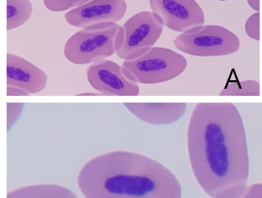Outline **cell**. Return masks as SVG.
Listing matches in <instances>:
<instances>
[{"mask_svg": "<svg viewBox=\"0 0 262 198\" xmlns=\"http://www.w3.org/2000/svg\"><path fill=\"white\" fill-rule=\"evenodd\" d=\"M185 57L168 48L152 47L141 54L124 60L123 68L132 80L154 85L171 81L187 68Z\"/></svg>", "mask_w": 262, "mask_h": 198, "instance_id": "obj_4", "label": "cell"}, {"mask_svg": "<svg viewBox=\"0 0 262 198\" xmlns=\"http://www.w3.org/2000/svg\"><path fill=\"white\" fill-rule=\"evenodd\" d=\"M151 10L164 26L185 33L205 22V15L195 0H149Z\"/></svg>", "mask_w": 262, "mask_h": 198, "instance_id": "obj_8", "label": "cell"}, {"mask_svg": "<svg viewBox=\"0 0 262 198\" xmlns=\"http://www.w3.org/2000/svg\"><path fill=\"white\" fill-rule=\"evenodd\" d=\"M122 26L104 23L81 29L64 47V55L77 65L93 64L117 54L122 39Z\"/></svg>", "mask_w": 262, "mask_h": 198, "instance_id": "obj_3", "label": "cell"}, {"mask_svg": "<svg viewBox=\"0 0 262 198\" xmlns=\"http://www.w3.org/2000/svg\"><path fill=\"white\" fill-rule=\"evenodd\" d=\"M163 28L162 22L152 12L137 13L122 26V39L117 55L125 60L148 50L161 37Z\"/></svg>", "mask_w": 262, "mask_h": 198, "instance_id": "obj_6", "label": "cell"}, {"mask_svg": "<svg viewBox=\"0 0 262 198\" xmlns=\"http://www.w3.org/2000/svg\"><path fill=\"white\" fill-rule=\"evenodd\" d=\"M260 94L259 82L254 80L233 81L225 85L220 96H257Z\"/></svg>", "mask_w": 262, "mask_h": 198, "instance_id": "obj_14", "label": "cell"}, {"mask_svg": "<svg viewBox=\"0 0 262 198\" xmlns=\"http://www.w3.org/2000/svg\"><path fill=\"white\" fill-rule=\"evenodd\" d=\"M127 7L125 0H91L67 12L64 19L69 25L80 29L97 24L117 23L125 16Z\"/></svg>", "mask_w": 262, "mask_h": 198, "instance_id": "obj_9", "label": "cell"}, {"mask_svg": "<svg viewBox=\"0 0 262 198\" xmlns=\"http://www.w3.org/2000/svg\"><path fill=\"white\" fill-rule=\"evenodd\" d=\"M7 198H79L73 191L60 185L39 184L15 189Z\"/></svg>", "mask_w": 262, "mask_h": 198, "instance_id": "obj_12", "label": "cell"}, {"mask_svg": "<svg viewBox=\"0 0 262 198\" xmlns=\"http://www.w3.org/2000/svg\"><path fill=\"white\" fill-rule=\"evenodd\" d=\"M33 7L30 0H7V30L19 28L32 16Z\"/></svg>", "mask_w": 262, "mask_h": 198, "instance_id": "obj_13", "label": "cell"}, {"mask_svg": "<svg viewBox=\"0 0 262 198\" xmlns=\"http://www.w3.org/2000/svg\"><path fill=\"white\" fill-rule=\"evenodd\" d=\"M87 80L90 85L104 96H136L139 83L128 76L123 66L111 60L97 61L88 66Z\"/></svg>", "mask_w": 262, "mask_h": 198, "instance_id": "obj_7", "label": "cell"}, {"mask_svg": "<svg viewBox=\"0 0 262 198\" xmlns=\"http://www.w3.org/2000/svg\"><path fill=\"white\" fill-rule=\"evenodd\" d=\"M238 198H262V183L247 186L246 190Z\"/></svg>", "mask_w": 262, "mask_h": 198, "instance_id": "obj_18", "label": "cell"}, {"mask_svg": "<svg viewBox=\"0 0 262 198\" xmlns=\"http://www.w3.org/2000/svg\"><path fill=\"white\" fill-rule=\"evenodd\" d=\"M25 103H7V131H10L16 124L24 109Z\"/></svg>", "mask_w": 262, "mask_h": 198, "instance_id": "obj_17", "label": "cell"}, {"mask_svg": "<svg viewBox=\"0 0 262 198\" xmlns=\"http://www.w3.org/2000/svg\"><path fill=\"white\" fill-rule=\"evenodd\" d=\"M47 83V75L41 69L19 55L7 54V85L19 87L30 95L42 92Z\"/></svg>", "mask_w": 262, "mask_h": 198, "instance_id": "obj_10", "label": "cell"}, {"mask_svg": "<svg viewBox=\"0 0 262 198\" xmlns=\"http://www.w3.org/2000/svg\"><path fill=\"white\" fill-rule=\"evenodd\" d=\"M219 1L225 2V1H229V0H219Z\"/></svg>", "mask_w": 262, "mask_h": 198, "instance_id": "obj_22", "label": "cell"}, {"mask_svg": "<svg viewBox=\"0 0 262 198\" xmlns=\"http://www.w3.org/2000/svg\"><path fill=\"white\" fill-rule=\"evenodd\" d=\"M77 183L85 198H182L179 180L166 166L125 150L92 158L79 170Z\"/></svg>", "mask_w": 262, "mask_h": 198, "instance_id": "obj_2", "label": "cell"}, {"mask_svg": "<svg viewBox=\"0 0 262 198\" xmlns=\"http://www.w3.org/2000/svg\"><path fill=\"white\" fill-rule=\"evenodd\" d=\"M248 6L256 12L260 11V0H247Z\"/></svg>", "mask_w": 262, "mask_h": 198, "instance_id": "obj_20", "label": "cell"}, {"mask_svg": "<svg viewBox=\"0 0 262 198\" xmlns=\"http://www.w3.org/2000/svg\"><path fill=\"white\" fill-rule=\"evenodd\" d=\"M91 0H43L44 6L51 12H61L72 10Z\"/></svg>", "mask_w": 262, "mask_h": 198, "instance_id": "obj_15", "label": "cell"}, {"mask_svg": "<svg viewBox=\"0 0 262 198\" xmlns=\"http://www.w3.org/2000/svg\"><path fill=\"white\" fill-rule=\"evenodd\" d=\"M78 96H104L103 94L100 93V92H86V93H82L81 94L77 95Z\"/></svg>", "mask_w": 262, "mask_h": 198, "instance_id": "obj_21", "label": "cell"}, {"mask_svg": "<svg viewBox=\"0 0 262 198\" xmlns=\"http://www.w3.org/2000/svg\"><path fill=\"white\" fill-rule=\"evenodd\" d=\"M174 44L185 54L198 57L228 56L241 48L237 35L219 25H202L188 30L178 36Z\"/></svg>", "mask_w": 262, "mask_h": 198, "instance_id": "obj_5", "label": "cell"}, {"mask_svg": "<svg viewBox=\"0 0 262 198\" xmlns=\"http://www.w3.org/2000/svg\"><path fill=\"white\" fill-rule=\"evenodd\" d=\"M123 105L141 121L159 126L180 121L188 108L185 103H124Z\"/></svg>", "mask_w": 262, "mask_h": 198, "instance_id": "obj_11", "label": "cell"}, {"mask_svg": "<svg viewBox=\"0 0 262 198\" xmlns=\"http://www.w3.org/2000/svg\"><path fill=\"white\" fill-rule=\"evenodd\" d=\"M29 95L26 91L20 89L19 87L7 85V96H25Z\"/></svg>", "mask_w": 262, "mask_h": 198, "instance_id": "obj_19", "label": "cell"}, {"mask_svg": "<svg viewBox=\"0 0 262 198\" xmlns=\"http://www.w3.org/2000/svg\"><path fill=\"white\" fill-rule=\"evenodd\" d=\"M245 31L248 37L255 41L260 40V13L256 12L246 21Z\"/></svg>", "mask_w": 262, "mask_h": 198, "instance_id": "obj_16", "label": "cell"}, {"mask_svg": "<svg viewBox=\"0 0 262 198\" xmlns=\"http://www.w3.org/2000/svg\"><path fill=\"white\" fill-rule=\"evenodd\" d=\"M191 168L211 198H238L247 187L249 153L243 119L232 103H198L187 131Z\"/></svg>", "mask_w": 262, "mask_h": 198, "instance_id": "obj_1", "label": "cell"}]
</instances>
